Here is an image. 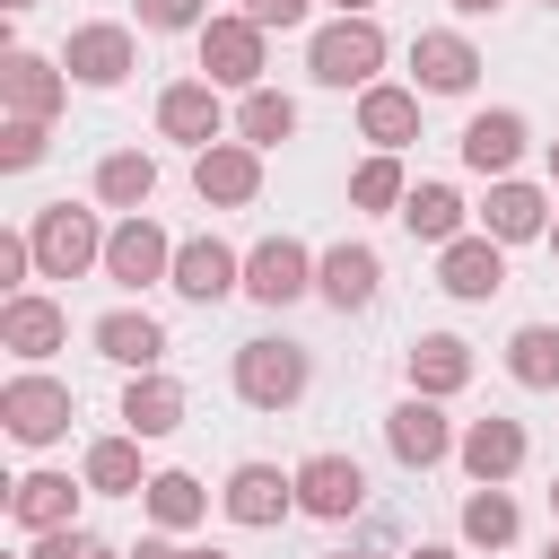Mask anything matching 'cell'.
<instances>
[{"label":"cell","instance_id":"cell-39","mask_svg":"<svg viewBox=\"0 0 559 559\" xmlns=\"http://www.w3.org/2000/svg\"><path fill=\"white\" fill-rule=\"evenodd\" d=\"M96 550V533H79V524H52V533H35V550L26 559H87Z\"/></svg>","mask_w":559,"mask_h":559},{"label":"cell","instance_id":"cell-44","mask_svg":"<svg viewBox=\"0 0 559 559\" xmlns=\"http://www.w3.org/2000/svg\"><path fill=\"white\" fill-rule=\"evenodd\" d=\"M411 559H454V550H437V542H419V550H411Z\"/></svg>","mask_w":559,"mask_h":559},{"label":"cell","instance_id":"cell-21","mask_svg":"<svg viewBox=\"0 0 559 559\" xmlns=\"http://www.w3.org/2000/svg\"><path fill=\"white\" fill-rule=\"evenodd\" d=\"M550 192L542 183H524V175H498L489 183V201H480V227L498 236V245H533V236H550Z\"/></svg>","mask_w":559,"mask_h":559},{"label":"cell","instance_id":"cell-30","mask_svg":"<svg viewBox=\"0 0 559 559\" xmlns=\"http://www.w3.org/2000/svg\"><path fill=\"white\" fill-rule=\"evenodd\" d=\"M140 507H148V524H157V533H192V524L210 515V489H201L192 472H148Z\"/></svg>","mask_w":559,"mask_h":559},{"label":"cell","instance_id":"cell-4","mask_svg":"<svg viewBox=\"0 0 559 559\" xmlns=\"http://www.w3.org/2000/svg\"><path fill=\"white\" fill-rule=\"evenodd\" d=\"M192 44H201V79H210V87H236V96H245V87H262V70H271V26H253L245 9L210 17Z\"/></svg>","mask_w":559,"mask_h":559},{"label":"cell","instance_id":"cell-16","mask_svg":"<svg viewBox=\"0 0 559 559\" xmlns=\"http://www.w3.org/2000/svg\"><path fill=\"white\" fill-rule=\"evenodd\" d=\"M61 341H70V314H61L44 288H17V297H0V349H9L17 367H44Z\"/></svg>","mask_w":559,"mask_h":559},{"label":"cell","instance_id":"cell-52","mask_svg":"<svg viewBox=\"0 0 559 559\" xmlns=\"http://www.w3.org/2000/svg\"><path fill=\"white\" fill-rule=\"evenodd\" d=\"M332 559H358V550H332Z\"/></svg>","mask_w":559,"mask_h":559},{"label":"cell","instance_id":"cell-45","mask_svg":"<svg viewBox=\"0 0 559 559\" xmlns=\"http://www.w3.org/2000/svg\"><path fill=\"white\" fill-rule=\"evenodd\" d=\"M0 9H9V17H26V9H35V0H0Z\"/></svg>","mask_w":559,"mask_h":559},{"label":"cell","instance_id":"cell-19","mask_svg":"<svg viewBox=\"0 0 559 559\" xmlns=\"http://www.w3.org/2000/svg\"><path fill=\"white\" fill-rule=\"evenodd\" d=\"M524 454H533L524 419H498V411H489V419H472V428L454 437V463H463L472 480H498V489H507V480L524 472Z\"/></svg>","mask_w":559,"mask_h":559},{"label":"cell","instance_id":"cell-3","mask_svg":"<svg viewBox=\"0 0 559 559\" xmlns=\"http://www.w3.org/2000/svg\"><path fill=\"white\" fill-rule=\"evenodd\" d=\"M26 236H35V280H87V271H105V227H96V210L44 201V210L26 218Z\"/></svg>","mask_w":559,"mask_h":559},{"label":"cell","instance_id":"cell-38","mask_svg":"<svg viewBox=\"0 0 559 559\" xmlns=\"http://www.w3.org/2000/svg\"><path fill=\"white\" fill-rule=\"evenodd\" d=\"M26 280H35V236H26V227H9V236H0V288L17 297Z\"/></svg>","mask_w":559,"mask_h":559},{"label":"cell","instance_id":"cell-15","mask_svg":"<svg viewBox=\"0 0 559 559\" xmlns=\"http://www.w3.org/2000/svg\"><path fill=\"white\" fill-rule=\"evenodd\" d=\"M437 288L445 297H463V306H489L498 288H507V245L480 227V236H454V245H437Z\"/></svg>","mask_w":559,"mask_h":559},{"label":"cell","instance_id":"cell-6","mask_svg":"<svg viewBox=\"0 0 559 559\" xmlns=\"http://www.w3.org/2000/svg\"><path fill=\"white\" fill-rule=\"evenodd\" d=\"M70 384L61 376H44V367H17L9 384H0V419H9V437L17 445H61L70 437Z\"/></svg>","mask_w":559,"mask_h":559},{"label":"cell","instance_id":"cell-32","mask_svg":"<svg viewBox=\"0 0 559 559\" xmlns=\"http://www.w3.org/2000/svg\"><path fill=\"white\" fill-rule=\"evenodd\" d=\"M393 218H402L419 245H454V236H463V192H454V183H411V201H402Z\"/></svg>","mask_w":559,"mask_h":559},{"label":"cell","instance_id":"cell-42","mask_svg":"<svg viewBox=\"0 0 559 559\" xmlns=\"http://www.w3.org/2000/svg\"><path fill=\"white\" fill-rule=\"evenodd\" d=\"M507 0H454V17H498Z\"/></svg>","mask_w":559,"mask_h":559},{"label":"cell","instance_id":"cell-50","mask_svg":"<svg viewBox=\"0 0 559 559\" xmlns=\"http://www.w3.org/2000/svg\"><path fill=\"white\" fill-rule=\"evenodd\" d=\"M542 559H559V533H550V550H542Z\"/></svg>","mask_w":559,"mask_h":559},{"label":"cell","instance_id":"cell-46","mask_svg":"<svg viewBox=\"0 0 559 559\" xmlns=\"http://www.w3.org/2000/svg\"><path fill=\"white\" fill-rule=\"evenodd\" d=\"M87 559H131V550H105V542H96V550H87Z\"/></svg>","mask_w":559,"mask_h":559},{"label":"cell","instance_id":"cell-26","mask_svg":"<svg viewBox=\"0 0 559 559\" xmlns=\"http://www.w3.org/2000/svg\"><path fill=\"white\" fill-rule=\"evenodd\" d=\"M79 498H87V480H70V472H26V480L9 489V515H17L26 533H52V524H79Z\"/></svg>","mask_w":559,"mask_h":559},{"label":"cell","instance_id":"cell-37","mask_svg":"<svg viewBox=\"0 0 559 559\" xmlns=\"http://www.w3.org/2000/svg\"><path fill=\"white\" fill-rule=\"evenodd\" d=\"M140 26L148 35H201L210 26V0H140Z\"/></svg>","mask_w":559,"mask_h":559},{"label":"cell","instance_id":"cell-48","mask_svg":"<svg viewBox=\"0 0 559 559\" xmlns=\"http://www.w3.org/2000/svg\"><path fill=\"white\" fill-rule=\"evenodd\" d=\"M550 515H559V472H550Z\"/></svg>","mask_w":559,"mask_h":559},{"label":"cell","instance_id":"cell-10","mask_svg":"<svg viewBox=\"0 0 559 559\" xmlns=\"http://www.w3.org/2000/svg\"><path fill=\"white\" fill-rule=\"evenodd\" d=\"M192 192H201L210 210H253V201H262V148H253V140H210V148L192 157Z\"/></svg>","mask_w":559,"mask_h":559},{"label":"cell","instance_id":"cell-14","mask_svg":"<svg viewBox=\"0 0 559 559\" xmlns=\"http://www.w3.org/2000/svg\"><path fill=\"white\" fill-rule=\"evenodd\" d=\"M358 507H367V472H358L349 454L323 445V454L297 463V515H314V524H349Z\"/></svg>","mask_w":559,"mask_h":559},{"label":"cell","instance_id":"cell-31","mask_svg":"<svg viewBox=\"0 0 559 559\" xmlns=\"http://www.w3.org/2000/svg\"><path fill=\"white\" fill-rule=\"evenodd\" d=\"M454 524H463V542H472V550H507V542L524 533V515H515V498H507L498 480H472V498H463V515H454Z\"/></svg>","mask_w":559,"mask_h":559},{"label":"cell","instance_id":"cell-35","mask_svg":"<svg viewBox=\"0 0 559 559\" xmlns=\"http://www.w3.org/2000/svg\"><path fill=\"white\" fill-rule=\"evenodd\" d=\"M402 201H411V175H402L393 148H376V157L349 175V210H402Z\"/></svg>","mask_w":559,"mask_h":559},{"label":"cell","instance_id":"cell-22","mask_svg":"<svg viewBox=\"0 0 559 559\" xmlns=\"http://www.w3.org/2000/svg\"><path fill=\"white\" fill-rule=\"evenodd\" d=\"M376 288H384V262H376V245H332L323 262H314V297L332 306V314H358V306H376Z\"/></svg>","mask_w":559,"mask_h":559},{"label":"cell","instance_id":"cell-27","mask_svg":"<svg viewBox=\"0 0 559 559\" xmlns=\"http://www.w3.org/2000/svg\"><path fill=\"white\" fill-rule=\"evenodd\" d=\"M472 384V341H454V332H419L411 341V393H463Z\"/></svg>","mask_w":559,"mask_h":559},{"label":"cell","instance_id":"cell-17","mask_svg":"<svg viewBox=\"0 0 559 559\" xmlns=\"http://www.w3.org/2000/svg\"><path fill=\"white\" fill-rule=\"evenodd\" d=\"M0 105H9V114L52 122V114L70 105V70H61V61H44V52H26V44H9V52H0Z\"/></svg>","mask_w":559,"mask_h":559},{"label":"cell","instance_id":"cell-11","mask_svg":"<svg viewBox=\"0 0 559 559\" xmlns=\"http://www.w3.org/2000/svg\"><path fill=\"white\" fill-rule=\"evenodd\" d=\"M183 306H218V297H236L245 288V253L227 245V236H183L175 245V280H166Z\"/></svg>","mask_w":559,"mask_h":559},{"label":"cell","instance_id":"cell-13","mask_svg":"<svg viewBox=\"0 0 559 559\" xmlns=\"http://www.w3.org/2000/svg\"><path fill=\"white\" fill-rule=\"evenodd\" d=\"M218 507H227V524L271 533L280 515H297V472H280V463H236L227 489H218Z\"/></svg>","mask_w":559,"mask_h":559},{"label":"cell","instance_id":"cell-23","mask_svg":"<svg viewBox=\"0 0 559 559\" xmlns=\"http://www.w3.org/2000/svg\"><path fill=\"white\" fill-rule=\"evenodd\" d=\"M87 341H96V358H114V367H131V376L166 358V323H157V314H140V306L96 314V323H87Z\"/></svg>","mask_w":559,"mask_h":559},{"label":"cell","instance_id":"cell-47","mask_svg":"<svg viewBox=\"0 0 559 559\" xmlns=\"http://www.w3.org/2000/svg\"><path fill=\"white\" fill-rule=\"evenodd\" d=\"M542 245H550V262H559V218H550V236H542Z\"/></svg>","mask_w":559,"mask_h":559},{"label":"cell","instance_id":"cell-8","mask_svg":"<svg viewBox=\"0 0 559 559\" xmlns=\"http://www.w3.org/2000/svg\"><path fill=\"white\" fill-rule=\"evenodd\" d=\"M454 419H445V402L437 393H402L393 411H384V445H393V463L402 472H437L445 454H454Z\"/></svg>","mask_w":559,"mask_h":559},{"label":"cell","instance_id":"cell-34","mask_svg":"<svg viewBox=\"0 0 559 559\" xmlns=\"http://www.w3.org/2000/svg\"><path fill=\"white\" fill-rule=\"evenodd\" d=\"M236 140H253V148L297 140V96H280V87H245V105H236Z\"/></svg>","mask_w":559,"mask_h":559},{"label":"cell","instance_id":"cell-24","mask_svg":"<svg viewBox=\"0 0 559 559\" xmlns=\"http://www.w3.org/2000/svg\"><path fill=\"white\" fill-rule=\"evenodd\" d=\"M358 140H376V148H411L419 140V87H393V79H376V87H358Z\"/></svg>","mask_w":559,"mask_h":559},{"label":"cell","instance_id":"cell-20","mask_svg":"<svg viewBox=\"0 0 559 559\" xmlns=\"http://www.w3.org/2000/svg\"><path fill=\"white\" fill-rule=\"evenodd\" d=\"M524 140H533V122H524L515 105H489V114H472V122H463V140H454V148H463V166H472V175H489V183H498V175H515Z\"/></svg>","mask_w":559,"mask_h":559},{"label":"cell","instance_id":"cell-7","mask_svg":"<svg viewBox=\"0 0 559 559\" xmlns=\"http://www.w3.org/2000/svg\"><path fill=\"white\" fill-rule=\"evenodd\" d=\"M79 87H122L131 70H140V35L131 26H114V17H87V26H70L61 35V52H52Z\"/></svg>","mask_w":559,"mask_h":559},{"label":"cell","instance_id":"cell-49","mask_svg":"<svg viewBox=\"0 0 559 559\" xmlns=\"http://www.w3.org/2000/svg\"><path fill=\"white\" fill-rule=\"evenodd\" d=\"M550 183H559V140H550Z\"/></svg>","mask_w":559,"mask_h":559},{"label":"cell","instance_id":"cell-28","mask_svg":"<svg viewBox=\"0 0 559 559\" xmlns=\"http://www.w3.org/2000/svg\"><path fill=\"white\" fill-rule=\"evenodd\" d=\"M79 480L96 489V498H140L148 489V472H140V437L122 428V437H96L87 454H79Z\"/></svg>","mask_w":559,"mask_h":559},{"label":"cell","instance_id":"cell-41","mask_svg":"<svg viewBox=\"0 0 559 559\" xmlns=\"http://www.w3.org/2000/svg\"><path fill=\"white\" fill-rule=\"evenodd\" d=\"M131 559H192V550H183V542H175V533H148V542H140V550H131Z\"/></svg>","mask_w":559,"mask_h":559},{"label":"cell","instance_id":"cell-33","mask_svg":"<svg viewBox=\"0 0 559 559\" xmlns=\"http://www.w3.org/2000/svg\"><path fill=\"white\" fill-rule=\"evenodd\" d=\"M507 376H515L524 393H559V323H515Z\"/></svg>","mask_w":559,"mask_h":559},{"label":"cell","instance_id":"cell-53","mask_svg":"<svg viewBox=\"0 0 559 559\" xmlns=\"http://www.w3.org/2000/svg\"><path fill=\"white\" fill-rule=\"evenodd\" d=\"M17 559H26V550H17Z\"/></svg>","mask_w":559,"mask_h":559},{"label":"cell","instance_id":"cell-2","mask_svg":"<svg viewBox=\"0 0 559 559\" xmlns=\"http://www.w3.org/2000/svg\"><path fill=\"white\" fill-rule=\"evenodd\" d=\"M384 52H393V44H384L376 17H332V26L306 35V79H314V87H376Z\"/></svg>","mask_w":559,"mask_h":559},{"label":"cell","instance_id":"cell-51","mask_svg":"<svg viewBox=\"0 0 559 559\" xmlns=\"http://www.w3.org/2000/svg\"><path fill=\"white\" fill-rule=\"evenodd\" d=\"M192 559H227V550H192Z\"/></svg>","mask_w":559,"mask_h":559},{"label":"cell","instance_id":"cell-9","mask_svg":"<svg viewBox=\"0 0 559 559\" xmlns=\"http://www.w3.org/2000/svg\"><path fill=\"white\" fill-rule=\"evenodd\" d=\"M480 79V44L463 26H419L411 35V87L419 96H472Z\"/></svg>","mask_w":559,"mask_h":559},{"label":"cell","instance_id":"cell-36","mask_svg":"<svg viewBox=\"0 0 559 559\" xmlns=\"http://www.w3.org/2000/svg\"><path fill=\"white\" fill-rule=\"evenodd\" d=\"M44 148H52V122H35V114H9V122H0V166H9V175L44 166Z\"/></svg>","mask_w":559,"mask_h":559},{"label":"cell","instance_id":"cell-12","mask_svg":"<svg viewBox=\"0 0 559 559\" xmlns=\"http://www.w3.org/2000/svg\"><path fill=\"white\" fill-rule=\"evenodd\" d=\"M314 262L323 253H306L297 236H262L245 253V297L253 306H297V297H314Z\"/></svg>","mask_w":559,"mask_h":559},{"label":"cell","instance_id":"cell-54","mask_svg":"<svg viewBox=\"0 0 559 559\" xmlns=\"http://www.w3.org/2000/svg\"><path fill=\"white\" fill-rule=\"evenodd\" d=\"M550 9H559V0H550Z\"/></svg>","mask_w":559,"mask_h":559},{"label":"cell","instance_id":"cell-40","mask_svg":"<svg viewBox=\"0 0 559 559\" xmlns=\"http://www.w3.org/2000/svg\"><path fill=\"white\" fill-rule=\"evenodd\" d=\"M245 17H253V26H306L314 0H245Z\"/></svg>","mask_w":559,"mask_h":559},{"label":"cell","instance_id":"cell-29","mask_svg":"<svg viewBox=\"0 0 559 559\" xmlns=\"http://www.w3.org/2000/svg\"><path fill=\"white\" fill-rule=\"evenodd\" d=\"M96 201L105 210H148L157 201V157L148 148H105L96 157Z\"/></svg>","mask_w":559,"mask_h":559},{"label":"cell","instance_id":"cell-25","mask_svg":"<svg viewBox=\"0 0 559 559\" xmlns=\"http://www.w3.org/2000/svg\"><path fill=\"white\" fill-rule=\"evenodd\" d=\"M122 428H131L140 445L175 437V428H183V384H175V376H157V367H140V376L122 384Z\"/></svg>","mask_w":559,"mask_h":559},{"label":"cell","instance_id":"cell-1","mask_svg":"<svg viewBox=\"0 0 559 559\" xmlns=\"http://www.w3.org/2000/svg\"><path fill=\"white\" fill-rule=\"evenodd\" d=\"M227 384H236V402L245 411H297L306 402V384H314V367H306V349L297 341H236V358H227Z\"/></svg>","mask_w":559,"mask_h":559},{"label":"cell","instance_id":"cell-5","mask_svg":"<svg viewBox=\"0 0 559 559\" xmlns=\"http://www.w3.org/2000/svg\"><path fill=\"white\" fill-rule=\"evenodd\" d=\"M105 280L114 288H157V280H175V236L148 218V210H122L114 227H105Z\"/></svg>","mask_w":559,"mask_h":559},{"label":"cell","instance_id":"cell-18","mask_svg":"<svg viewBox=\"0 0 559 559\" xmlns=\"http://www.w3.org/2000/svg\"><path fill=\"white\" fill-rule=\"evenodd\" d=\"M157 140H183L192 157H201L210 140H227V105H218V87H210V79H175V87H157Z\"/></svg>","mask_w":559,"mask_h":559},{"label":"cell","instance_id":"cell-43","mask_svg":"<svg viewBox=\"0 0 559 559\" xmlns=\"http://www.w3.org/2000/svg\"><path fill=\"white\" fill-rule=\"evenodd\" d=\"M332 17H376V0H332Z\"/></svg>","mask_w":559,"mask_h":559}]
</instances>
